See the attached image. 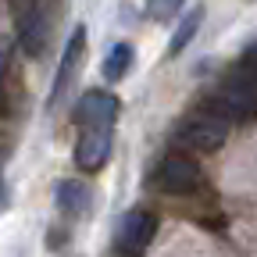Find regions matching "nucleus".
<instances>
[{"mask_svg": "<svg viewBox=\"0 0 257 257\" xmlns=\"http://www.w3.org/2000/svg\"><path fill=\"white\" fill-rule=\"evenodd\" d=\"M179 4H182V0H147V11H150V18H157V22H168V18L179 11Z\"/></svg>", "mask_w": 257, "mask_h": 257, "instance_id": "nucleus-12", "label": "nucleus"}, {"mask_svg": "<svg viewBox=\"0 0 257 257\" xmlns=\"http://www.w3.org/2000/svg\"><path fill=\"white\" fill-rule=\"evenodd\" d=\"M200 22H204V8H189V15L179 22V29H175V36H172V43H168V54H182L189 43H193V36H197V29H200Z\"/></svg>", "mask_w": 257, "mask_h": 257, "instance_id": "nucleus-11", "label": "nucleus"}, {"mask_svg": "<svg viewBox=\"0 0 257 257\" xmlns=\"http://www.w3.org/2000/svg\"><path fill=\"white\" fill-rule=\"evenodd\" d=\"M207 111L221 114L225 121H246L257 114V79L250 75H239V79H229L221 82L211 96H207Z\"/></svg>", "mask_w": 257, "mask_h": 257, "instance_id": "nucleus-2", "label": "nucleus"}, {"mask_svg": "<svg viewBox=\"0 0 257 257\" xmlns=\"http://www.w3.org/2000/svg\"><path fill=\"white\" fill-rule=\"evenodd\" d=\"M243 64H250V68H257V40L243 50Z\"/></svg>", "mask_w": 257, "mask_h": 257, "instance_id": "nucleus-13", "label": "nucleus"}, {"mask_svg": "<svg viewBox=\"0 0 257 257\" xmlns=\"http://www.w3.org/2000/svg\"><path fill=\"white\" fill-rule=\"evenodd\" d=\"M225 140H229V121L214 111H207V107L182 118L179 133H175V143L182 150H197V154H214V150L225 147Z\"/></svg>", "mask_w": 257, "mask_h": 257, "instance_id": "nucleus-1", "label": "nucleus"}, {"mask_svg": "<svg viewBox=\"0 0 257 257\" xmlns=\"http://www.w3.org/2000/svg\"><path fill=\"white\" fill-rule=\"evenodd\" d=\"M0 200H4V175H0Z\"/></svg>", "mask_w": 257, "mask_h": 257, "instance_id": "nucleus-15", "label": "nucleus"}, {"mask_svg": "<svg viewBox=\"0 0 257 257\" xmlns=\"http://www.w3.org/2000/svg\"><path fill=\"white\" fill-rule=\"evenodd\" d=\"M82 54H86V29L75 25L68 43H64V50H61V64H57V75H54V86H50L47 111H57V104L64 100V93H68V86L75 82V75L82 68Z\"/></svg>", "mask_w": 257, "mask_h": 257, "instance_id": "nucleus-4", "label": "nucleus"}, {"mask_svg": "<svg viewBox=\"0 0 257 257\" xmlns=\"http://www.w3.org/2000/svg\"><path fill=\"white\" fill-rule=\"evenodd\" d=\"M121 104L114 93H104V89H89L79 96L75 104V121L79 125H114Z\"/></svg>", "mask_w": 257, "mask_h": 257, "instance_id": "nucleus-7", "label": "nucleus"}, {"mask_svg": "<svg viewBox=\"0 0 257 257\" xmlns=\"http://www.w3.org/2000/svg\"><path fill=\"white\" fill-rule=\"evenodd\" d=\"M200 165L186 154H168L161 165L154 168V186L161 193H168V197H189V193L200 189Z\"/></svg>", "mask_w": 257, "mask_h": 257, "instance_id": "nucleus-3", "label": "nucleus"}, {"mask_svg": "<svg viewBox=\"0 0 257 257\" xmlns=\"http://www.w3.org/2000/svg\"><path fill=\"white\" fill-rule=\"evenodd\" d=\"M47 36H50V22L40 8H29L25 15H18V43L29 57H40L43 47H47Z\"/></svg>", "mask_w": 257, "mask_h": 257, "instance_id": "nucleus-8", "label": "nucleus"}, {"mask_svg": "<svg viewBox=\"0 0 257 257\" xmlns=\"http://www.w3.org/2000/svg\"><path fill=\"white\" fill-rule=\"evenodd\" d=\"M154 232H157V218L150 211H128V214H121L118 229H114V243L125 253H140L150 246Z\"/></svg>", "mask_w": 257, "mask_h": 257, "instance_id": "nucleus-6", "label": "nucleus"}, {"mask_svg": "<svg viewBox=\"0 0 257 257\" xmlns=\"http://www.w3.org/2000/svg\"><path fill=\"white\" fill-rule=\"evenodd\" d=\"M57 207L64 211V214H86L89 211V204H93V193H89V186L86 182H79V179H64L61 186H57Z\"/></svg>", "mask_w": 257, "mask_h": 257, "instance_id": "nucleus-9", "label": "nucleus"}, {"mask_svg": "<svg viewBox=\"0 0 257 257\" xmlns=\"http://www.w3.org/2000/svg\"><path fill=\"white\" fill-rule=\"evenodd\" d=\"M8 54H11V43L0 40V75H4V68H8Z\"/></svg>", "mask_w": 257, "mask_h": 257, "instance_id": "nucleus-14", "label": "nucleus"}, {"mask_svg": "<svg viewBox=\"0 0 257 257\" xmlns=\"http://www.w3.org/2000/svg\"><path fill=\"white\" fill-rule=\"evenodd\" d=\"M111 125H82V133L75 140V168L79 172H100L111 161Z\"/></svg>", "mask_w": 257, "mask_h": 257, "instance_id": "nucleus-5", "label": "nucleus"}, {"mask_svg": "<svg viewBox=\"0 0 257 257\" xmlns=\"http://www.w3.org/2000/svg\"><path fill=\"white\" fill-rule=\"evenodd\" d=\"M133 61H136V54H133V47L128 43H114L111 50H107V57H104V79L107 82H121L125 75H128V68H133Z\"/></svg>", "mask_w": 257, "mask_h": 257, "instance_id": "nucleus-10", "label": "nucleus"}]
</instances>
